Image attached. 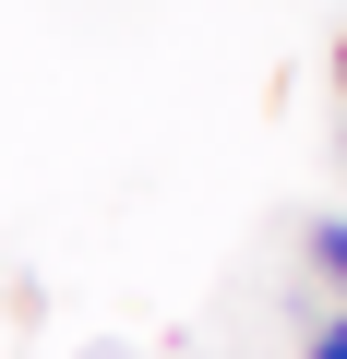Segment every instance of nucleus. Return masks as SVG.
Here are the masks:
<instances>
[{
	"instance_id": "f257e3e1",
	"label": "nucleus",
	"mask_w": 347,
	"mask_h": 359,
	"mask_svg": "<svg viewBox=\"0 0 347 359\" xmlns=\"http://www.w3.org/2000/svg\"><path fill=\"white\" fill-rule=\"evenodd\" d=\"M311 264H323V276H335V299H347V216H323V228H311Z\"/></svg>"
},
{
	"instance_id": "f03ea898",
	"label": "nucleus",
	"mask_w": 347,
	"mask_h": 359,
	"mask_svg": "<svg viewBox=\"0 0 347 359\" xmlns=\"http://www.w3.org/2000/svg\"><path fill=\"white\" fill-rule=\"evenodd\" d=\"M311 359H347V311H323V335H311Z\"/></svg>"
},
{
	"instance_id": "7ed1b4c3",
	"label": "nucleus",
	"mask_w": 347,
	"mask_h": 359,
	"mask_svg": "<svg viewBox=\"0 0 347 359\" xmlns=\"http://www.w3.org/2000/svg\"><path fill=\"white\" fill-rule=\"evenodd\" d=\"M335 84H347V36H335Z\"/></svg>"
},
{
	"instance_id": "20e7f679",
	"label": "nucleus",
	"mask_w": 347,
	"mask_h": 359,
	"mask_svg": "<svg viewBox=\"0 0 347 359\" xmlns=\"http://www.w3.org/2000/svg\"><path fill=\"white\" fill-rule=\"evenodd\" d=\"M335 156H347V144H335Z\"/></svg>"
}]
</instances>
